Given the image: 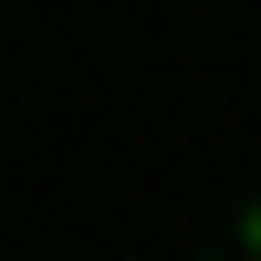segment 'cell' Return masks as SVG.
<instances>
[{"label": "cell", "mask_w": 261, "mask_h": 261, "mask_svg": "<svg viewBox=\"0 0 261 261\" xmlns=\"http://www.w3.org/2000/svg\"><path fill=\"white\" fill-rule=\"evenodd\" d=\"M241 230H251V251H261V209H251V220H241Z\"/></svg>", "instance_id": "cell-1"}]
</instances>
